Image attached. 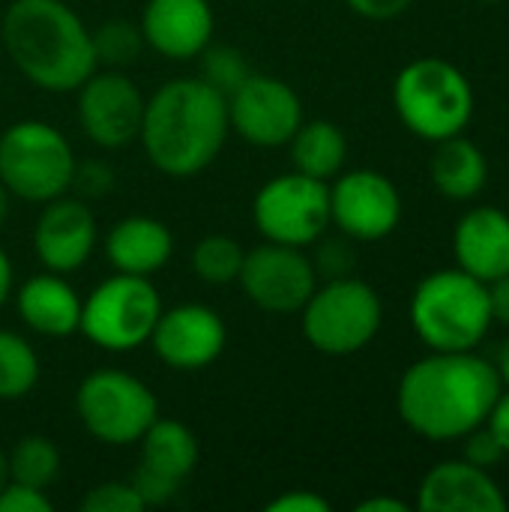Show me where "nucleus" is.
<instances>
[{"instance_id":"a878e982","label":"nucleus","mask_w":509,"mask_h":512,"mask_svg":"<svg viewBox=\"0 0 509 512\" xmlns=\"http://www.w3.org/2000/svg\"><path fill=\"white\" fill-rule=\"evenodd\" d=\"M6 459H9L12 483H24L45 492L60 477V450L42 435L18 438V444L12 447V453H6Z\"/></svg>"},{"instance_id":"4468645a","label":"nucleus","mask_w":509,"mask_h":512,"mask_svg":"<svg viewBox=\"0 0 509 512\" xmlns=\"http://www.w3.org/2000/svg\"><path fill=\"white\" fill-rule=\"evenodd\" d=\"M144 96L129 75L120 69L93 72L78 87V120L84 135L105 147L117 150L138 138L144 120Z\"/></svg>"},{"instance_id":"f3484780","label":"nucleus","mask_w":509,"mask_h":512,"mask_svg":"<svg viewBox=\"0 0 509 512\" xmlns=\"http://www.w3.org/2000/svg\"><path fill=\"white\" fill-rule=\"evenodd\" d=\"M414 507L423 512H507L509 501L492 471L453 459L435 465L420 480Z\"/></svg>"},{"instance_id":"1a4fd4ad","label":"nucleus","mask_w":509,"mask_h":512,"mask_svg":"<svg viewBox=\"0 0 509 512\" xmlns=\"http://www.w3.org/2000/svg\"><path fill=\"white\" fill-rule=\"evenodd\" d=\"M75 411L96 441L108 447H129L153 426L159 402L141 378L123 369H96L81 381Z\"/></svg>"},{"instance_id":"ea45409f","label":"nucleus","mask_w":509,"mask_h":512,"mask_svg":"<svg viewBox=\"0 0 509 512\" xmlns=\"http://www.w3.org/2000/svg\"><path fill=\"white\" fill-rule=\"evenodd\" d=\"M411 510V504H405V501H399V498H366V501H360L357 504V512H408Z\"/></svg>"},{"instance_id":"f257e3e1","label":"nucleus","mask_w":509,"mask_h":512,"mask_svg":"<svg viewBox=\"0 0 509 512\" xmlns=\"http://www.w3.org/2000/svg\"><path fill=\"white\" fill-rule=\"evenodd\" d=\"M501 393L498 366L477 351H429L399 378L396 411L426 441H462L489 420Z\"/></svg>"},{"instance_id":"39448f33","label":"nucleus","mask_w":509,"mask_h":512,"mask_svg":"<svg viewBox=\"0 0 509 512\" xmlns=\"http://www.w3.org/2000/svg\"><path fill=\"white\" fill-rule=\"evenodd\" d=\"M393 108L411 135L438 144L471 126L474 87L450 60L420 57L396 75Z\"/></svg>"},{"instance_id":"ddd939ff","label":"nucleus","mask_w":509,"mask_h":512,"mask_svg":"<svg viewBox=\"0 0 509 512\" xmlns=\"http://www.w3.org/2000/svg\"><path fill=\"white\" fill-rule=\"evenodd\" d=\"M228 126L255 147H285L303 123V102L276 75L252 72L228 99Z\"/></svg>"},{"instance_id":"7ed1b4c3","label":"nucleus","mask_w":509,"mask_h":512,"mask_svg":"<svg viewBox=\"0 0 509 512\" xmlns=\"http://www.w3.org/2000/svg\"><path fill=\"white\" fill-rule=\"evenodd\" d=\"M0 39L15 69L48 93H72L96 72L93 39L63 0H12Z\"/></svg>"},{"instance_id":"4c0bfd02","label":"nucleus","mask_w":509,"mask_h":512,"mask_svg":"<svg viewBox=\"0 0 509 512\" xmlns=\"http://www.w3.org/2000/svg\"><path fill=\"white\" fill-rule=\"evenodd\" d=\"M486 426H489V432L498 438V444L504 447V453H507L509 459V390H504V393L498 396V402H495V408H492Z\"/></svg>"},{"instance_id":"423d86ee","label":"nucleus","mask_w":509,"mask_h":512,"mask_svg":"<svg viewBox=\"0 0 509 512\" xmlns=\"http://www.w3.org/2000/svg\"><path fill=\"white\" fill-rule=\"evenodd\" d=\"M300 312L306 342L327 357H351L369 348L384 324L378 291L357 276L327 279L312 291Z\"/></svg>"},{"instance_id":"dca6fc26","label":"nucleus","mask_w":509,"mask_h":512,"mask_svg":"<svg viewBox=\"0 0 509 512\" xmlns=\"http://www.w3.org/2000/svg\"><path fill=\"white\" fill-rule=\"evenodd\" d=\"M33 249L45 270L72 273L96 249V219L87 201L60 195L45 204L33 228Z\"/></svg>"},{"instance_id":"aec40b11","label":"nucleus","mask_w":509,"mask_h":512,"mask_svg":"<svg viewBox=\"0 0 509 512\" xmlns=\"http://www.w3.org/2000/svg\"><path fill=\"white\" fill-rule=\"evenodd\" d=\"M15 306L21 321L39 336L63 339L81 327V297L63 273L48 270L27 279L15 294Z\"/></svg>"},{"instance_id":"a211bd4d","label":"nucleus","mask_w":509,"mask_h":512,"mask_svg":"<svg viewBox=\"0 0 509 512\" xmlns=\"http://www.w3.org/2000/svg\"><path fill=\"white\" fill-rule=\"evenodd\" d=\"M213 9L207 0H147L141 12L144 42L168 60H192L213 39Z\"/></svg>"},{"instance_id":"4be33fe9","label":"nucleus","mask_w":509,"mask_h":512,"mask_svg":"<svg viewBox=\"0 0 509 512\" xmlns=\"http://www.w3.org/2000/svg\"><path fill=\"white\" fill-rule=\"evenodd\" d=\"M429 174H432V186L444 198L471 201L489 183V159H486L483 147L477 141L465 138V132H462V135L438 141Z\"/></svg>"},{"instance_id":"58836bf2","label":"nucleus","mask_w":509,"mask_h":512,"mask_svg":"<svg viewBox=\"0 0 509 512\" xmlns=\"http://www.w3.org/2000/svg\"><path fill=\"white\" fill-rule=\"evenodd\" d=\"M489 306H492V318L509 327V273L489 282Z\"/></svg>"},{"instance_id":"f03ea898","label":"nucleus","mask_w":509,"mask_h":512,"mask_svg":"<svg viewBox=\"0 0 509 512\" xmlns=\"http://www.w3.org/2000/svg\"><path fill=\"white\" fill-rule=\"evenodd\" d=\"M228 132L225 96L201 78H177L147 99L138 138L162 174L183 180L219 156Z\"/></svg>"},{"instance_id":"a18cd8bd","label":"nucleus","mask_w":509,"mask_h":512,"mask_svg":"<svg viewBox=\"0 0 509 512\" xmlns=\"http://www.w3.org/2000/svg\"><path fill=\"white\" fill-rule=\"evenodd\" d=\"M480 3H501V0H480Z\"/></svg>"},{"instance_id":"7c9ffc66","label":"nucleus","mask_w":509,"mask_h":512,"mask_svg":"<svg viewBox=\"0 0 509 512\" xmlns=\"http://www.w3.org/2000/svg\"><path fill=\"white\" fill-rule=\"evenodd\" d=\"M81 510L84 512H141L144 501L138 498V492L132 489V483H99L93 489H87V495L81 498Z\"/></svg>"},{"instance_id":"e433bc0d","label":"nucleus","mask_w":509,"mask_h":512,"mask_svg":"<svg viewBox=\"0 0 509 512\" xmlns=\"http://www.w3.org/2000/svg\"><path fill=\"white\" fill-rule=\"evenodd\" d=\"M348 9L369 21H393L411 9L414 0H345Z\"/></svg>"},{"instance_id":"c756f323","label":"nucleus","mask_w":509,"mask_h":512,"mask_svg":"<svg viewBox=\"0 0 509 512\" xmlns=\"http://www.w3.org/2000/svg\"><path fill=\"white\" fill-rule=\"evenodd\" d=\"M354 240L351 237H333V240H324L318 237L312 246H315V255H312V264H315V273L324 276V279H342V276H354V264H357V252L351 246Z\"/></svg>"},{"instance_id":"6ab92c4d","label":"nucleus","mask_w":509,"mask_h":512,"mask_svg":"<svg viewBox=\"0 0 509 512\" xmlns=\"http://www.w3.org/2000/svg\"><path fill=\"white\" fill-rule=\"evenodd\" d=\"M456 267L480 282L509 273V213L501 207H471L453 228Z\"/></svg>"},{"instance_id":"2f4dec72","label":"nucleus","mask_w":509,"mask_h":512,"mask_svg":"<svg viewBox=\"0 0 509 512\" xmlns=\"http://www.w3.org/2000/svg\"><path fill=\"white\" fill-rule=\"evenodd\" d=\"M462 459L483 468V471H495L498 465L507 462V453L498 444V438L489 432V426L483 423V426H477L474 432H468L462 438Z\"/></svg>"},{"instance_id":"79ce46f5","label":"nucleus","mask_w":509,"mask_h":512,"mask_svg":"<svg viewBox=\"0 0 509 512\" xmlns=\"http://www.w3.org/2000/svg\"><path fill=\"white\" fill-rule=\"evenodd\" d=\"M498 375H501V381H504V387H509V339L501 345V351H498Z\"/></svg>"},{"instance_id":"a19ab883","label":"nucleus","mask_w":509,"mask_h":512,"mask_svg":"<svg viewBox=\"0 0 509 512\" xmlns=\"http://www.w3.org/2000/svg\"><path fill=\"white\" fill-rule=\"evenodd\" d=\"M9 291H12V264H9V255L0 249V306L6 303Z\"/></svg>"},{"instance_id":"bb28decb","label":"nucleus","mask_w":509,"mask_h":512,"mask_svg":"<svg viewBox=\"0 0 509 512\" xmlns=\"http://www.w3.org/2000/svg\"><path fill=\"white\" fill-rule=\"evenodd\" d=\"M243 258L246 252L234 237L210 234L192 249V270L207 285H231L240 276Z\"/></svg>"},{"instance_id":"37998d69","label":"nucleus","mask_w":509,"mask_h":512,"mask_svg":"<svg viewBox=\"0 0 509 512\" xmlns=\"http://www.w3.org/2000/svg\"><path fill=\"white\" fill-rule=\"evenodd\" d=\"M9 198H12V195H9V192H6V186L0 183V225H3V222H6V216H9Z\"/></svg>"},{"instance_id":"cd10ccee","label":"nucleus","mask_w":509,"mask_h":512,"mask_svg":"<svg viewBox=\"0 0 509 512\" xmlns=\"http://www.w3.org/2000/svg\"><path fill=\"white\" fill-rule=\"evenodd\" d=\"M90 39H93L96 63H102L108 69H123V66L135 63L141 48L147 45L141 24H132L123 18H111V21L99 24L96 30H90Z\"/></svg>"},{"instance_id":"393cba45","label":"nucleus","mask_w":509,"mask_h":512,"mask_svg":"<svg viewBox=\"0 0 509 512\" xmlns=\"http://www.w3.org/2000/svg\"><path fill=\"white\" fill-rule=\"evenodd\" d=\"M36 381L39 357L33 345L12 330H0V399L18 402L27 393H33Z\"/></svg>"},{"instance_id":"412c9836","label":"nucleus","mask_w":509,"mask_h":512,"mask_svg":"<svg viewBox=\"0 0 509 512\" xmlns=\"http://www.w3.org/2000/svg\"><path fill=\"white\" fill-rule=\"evenodd\" d=\"M174 252V237L165 222L153 216H126L105 237V258L117 273L153 276Z\"/></svg>"},{"instance_id":"c85d7f7f","label":"nucleus","mask_w":509,"mask_h":512,"mask_svg":"<svg viewBox=\"0 0 509 512\" xmlns=\"http://www.w3.org/2000/svg\"><path fill=\"white\" fill-rule=\"evenodd\" d=\"M198 57H201V81H207L225 99L252 75L243 51L234 45H207Z\"/></svg>"},{"instance_id":"6e6552de","label":"nucleus","mask_w":509,"mask_h":512,"mask_svg":"<svg viewBox=\"0 0 509 512\" xmlns=\"http://www.w3.org/2000/svg\"><path fill=\"white\" fill-rule=\"evenodd\" d=\"M162 315V300L147 276L114 273L81 300V327L96 348L129 354L150 342Z\"/></svg>"},{"instance_id":"9d476101","label":"nucleus","mask_w":509,"mask_h":512,"mask_svg":"<svg viewBox=\"0 0 509 512\" xmlns=\"http://www.w3.org/2000/svg\"><path fill=\"white\" fill-rule=\"evenodd\" d=\"M252 219L264 240L306 249L330 228V183L300 171L279 174L258 189Z\"/></svg>"},{"instance_id":"473e14b6","label":"nucleus","mask_w":509,"mask_h":512,"mask_svg":"<svg viewBox=\"0 0 509 512\" xmlns=\"http://www.w3.org/2000/svg\"><path fill=\"white\" fill-rule=\"evenodd\" d=\"M129 483L138 492V498L144 501V507H162V504L174 501V495L180 492L177 480H171V477H165V474H159V471H153V468H147L141 462H138Z\"/></svg>"},{"instance_id":"f704fd0d","label":"nucleus","mask_w":509,"mask_h":512,"mask_svg":"<svg viewBox=\"0 0 509 512\" xmlns=\"http://www.w3.org/2000/svg\"><path fill=\"white\" fill-rule=\"evenodd\" d=\"M0 512H51V498L24 483H6L0 492Z\"/></svg>"},{"instance_id":"c03bdc74","label":"nucleus","mask_w":509,"mask_h":512,"mask_svg":"<svg viewBox=\"0 0 509 512\" xmlns=\"http://www.w3.org/2000/svg\"><path fill=\"white\" fill-rule=\"evenodd\" d=\"M6 483H9V459H6V453L0 450V492H3Z\"/></svg>"},{"instance_id":"2eb2a0df","label":"nucleus","mask_w":509,"mask_h":512,"mask_svg":"<svg viewBox=\"0 0 509 512\" xmlns=\"http://www.w3.org/2000/svg\"><path fill=\"white\" fill-rule=\"evenodd\" d=\"M228 330L219 312L201 303H183L159 315L150 345L156 357L177 372H201L225 351Z\"/></svg>"},{"instance_id":"20e7f679","label":"nucleus","mask_w":509,"mask_h":512,"mask_svg":"<svg viewBox=\"0 0 509 512\" xmlns=\"http://www.w3.org/2000/svg\"><path fill=\"white\" fill-rule=\"evenodd\" d=\"M408 318L429 351H477L495 324L489 285L459 267L435 270L414 288Z\"/></svg>"},{"instance_id":"72a5a7b5","label":"nucleus","mask_w":509,"mask_h":512,"mask_svg":"<svg viewBox=\"0 0 509 512\" xmlns=\"http://www.w3.org/2000/svg\"><path fill=\"white\" fill-rule=\"evenodd\" d=\"M111 183H114V174H111V168L105 162H81V165L75 162V174H72L69 189H75L78 198L87 201V198L108 195Z\"/></svg>"},{"instance_id":"c9c22d12","label":"nucleus","mask_w":509,"mask_h":512,"mask_svg":"<svg viewBox=\"0 0 509 512\" xmlns=\"http://www.w3.org/2000/svg\"><path fill=\"white\" fill-rule=\"evenodd\" d=\"M267 512H330V501L309 489H291L276 495L267 504Z\"/></svg>"},{"instance_id":"b1692460","label":"nucleus","mask_w":509,"mask_h":512,"mask_svg":"<svg viewBox=\"0 0 509 512\" xmlns=\"http://www.w3.org/2000/svg\"><path fill=\"white\" fill-rule=\"evenodd\" d=\"M138 444H141V465H147L177 483H183L198 465V438L180 420L156 417Z\"/></svg>"},{"instance_id":"5701e85b","label":"nucleus","mask_w":509,"mask_h":512,"mask_svg":"<svg viewBox=\"0 0 509 512\" xmlns=\"http://www.w3.org/2000/svg\"><path fill=\"white\" fill-rule=\"evenodd\" d=\"M294 171L330 183L348 159V138L330 120H303L300 129L288 141Z\"/></svg>"},{"instance_id":"0eeeda50","label":"nucleus","mask_w":509,"mask_h":512,"mask_svg":"<svg viewBox=\"0 0 509 512\" xmlns=\"http://www.w3.org/2000/svg\"><path fill=\"white\" fill-rule=\"evenodd\" d=\"M75 153L45 120H18L0 135V183L12 198L48 204L69 192Z\"/></svg>"},{"instance_id":"9b49d317","label":"nucleus","mask_w":509,"mask_h":512,"mask_svg":"<svg viewBox=\"0 0 509 512\" xmlns=\"http://www.w3.org/2000/svg\"><path fill=\"white\" fill-rule=\"evenodd\" d=\"M402 222V195L396 183L375 168L339 171L330 186V225L354 243L390 237Z\"/></svg>"},{"instance_id":"f8f14e48","label":"nucleus","mask_w":509,"mask_h":512,"mask_svg":"<svg viewBox=\"0 0 509 512\" xmlns=\"http://www.w3.org/2000/svg\"><path fill=\"white\" fill-rule=\"evenodd\" d=\"M237 282L258 309L291 315L300 312L318 288V273L303 249L264 240L246 252Z\"/></svg>"}]
</instances>
